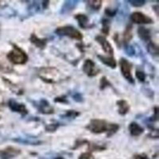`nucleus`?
<instances>
[{"mask_svg":"<svg viewBox=\"0 0 159 159\" xmlns=\"http://www.w3.org/2000/svg\"><path fill=\"white\" fill-rule=\"evenodd\" d=\"M12 50L10 51L7 55V59L15 65H25L28 61L26 52L15 44H12Z\"/></svg>","mask_w":159,"mask_h":159,"instance_id":"nucleus-1","label":"nucleus"},{"mask_svg":"<svg viewBox=\"0 0 159 159\" xmlns=\"http://www.w3.org/2000/svg\"><path fill=\"white\" fill-rule=\"evenodd\" d=\"M38 76L43 80L49 84H53L61 80V72L55 68H42L40 69Z\"/></svg>","mask_w":159,"mask_h":159,"instance_id":"nucleus-2","label":"nucleus"},{"mask_svg":"<svg viewBox=\"0 0 159 159\" xmlns=\"http://www.w3.org/2000/svg\"><path fill=\"white\" fill-rule=\"evenodd\" d=\"M111 123H108L103 119H92L90 123L86 126V129L93 134H101L107 132L109 133Z\"/></svg>","mask_w":159,"mask_h":159,"instance_id":"nucleus-3","label":"nucleus"},{"mask_svg":"<svg viewBox=\"0 0 159 159\" xmlns=\"http://www.w3.org/2000/svg\"><path fill=\"white\" fill-rule=\"evenodd\" d=\"M55 33L59 36H66L72 39L81 41L83 39V34L78 30L72 25H65L57 28Z\"/></svg>","mask_w":159,"mask_h":159,"instance_id":"nucleus-4","label":"nucleus"},{"mask_svg":"<svg viewBox=\"0 0 159 159\" xmlns=\"http://www.w3.org/2000/svg\"><path fill=\"white\" fill-rule=\"evenodd\" d=\"M119 65H120V70H121L122 74L124 76V78L130 84H134V78L131 74L132 65L125 58H121L119 61Z\"/></svg>","mask_w":159,"mask_h":159,"instance_id":"nucleus-5","label":"nucleus"},{"mask_svg":"<svg viewBox=\"0 0 159 159\" xmlns=\"http://www.w3.org/2000/svg\"><path fill=\"white\" fill-rule=\"evenodd\" d=\"M83 71L89 76H95L99 72V69L96 67V65L91 59H87L83 65Z\"/></svg>","mask_w":159,"mask_h":159,"instance_id":"nucleus-6","label":"nucleus"},{"mask_svg":"<svg viewBox=\"0 0 159 159\" xmlns=\"http://www.w3.org/2000/svg\"><path fill=\"white\" fill-rule=\"evenodd\" d=\"M130 20L136 24L154 23V20L142 12H134L130 15Z\"/></svg>","mask_w":159,"mask_h":159,"instance_id":"nucleus-7","label":"nucleus"},{"mask_svg":"<svg viewBox=\"0 0 159 159\" xmlns=\"http://www.w3.org/2000/svg\"><path fill=\"white\" fill-rule=\"evenodd\" d=\"M8 107H10L12 111L17 112V113H20L21 115L24 116V115L28 114V110L25 107V105L23 103H18L17 101L14 100V99H10L8 101Z\"/></svg>","mask_w":159,"mask_h":159,"instance_id":"nucleus-8","label":"nucleus"},{"mask_svg":"<svg viewBox=\"0 0 159 159\" xmlns=\"http://www.w3.org/2000/svg\"><path fill=\"white\" fill-rule=\"evenodd\" d=\"M21 154V150L13 147L0 150V159H11Z\"/></svg>","mask_w":159,"mask_h":159,"instance_id":"nucleus-9","label":"nucleus"},{"mask_svg":"<svg viewBox=\"0 0 159 159\" xmlns=\"http://www.w3.org/2000/svg\"><path fill=\"white\" fill-rule=\"evenodd\" d=\"M95 39H96V41L99 44V45H101L103 51H104L106 53L110 54L111 57L113 56V53H114L113 48H112L111 43L107 41V39H106L105 37H103V35H97Z\"/></svg>","mask_w":159,"mask_h":159,"instance_id":"nucleus-10","label":"nucleus"},{"mask_svg":"<svg viewBox=\"0 0 159 159\" xmlns=\"http://www.w3.org/2000/svg\"><path fill=\"white\" fill-rule=\"evenodd\" d=\"M38 110L41 113L45 115L52 114V113L54 112L53 108L51 107V105L49 104V102H48L47 100H45V99H42V100L38 103Z\"/></svg>","mask_w":159,"mask_h":159,"instance_id":"nucleus-11","label":"nucleus"},{"mask_svg":"<svg viewBox=\"0 0 159 159\" xmlns=\"http://www.w3.org/2000/svg\"><path fill=\"white\" fill-rule=\"evenodd\" d=\"M30 41L31 43H33L36 47L39 48L41 49H43L46 47L47 45V39L46 38H39L36 36V34H32L30 38Z\"/></svg>","mask_w":159,"mask_h":159,"instance_id":"nucleus-12","label":"nucleus"},{"mask_svg":"<svg viewBox=\"0 0 159 159\" xmlns=\"http://www.w3.org/2000/svg\"><path fill=\"white\" fill-rule=\"evenodd\" d=\"M116 104L118 106V112H119V115L125 116V115L128 113L129 110H130V106H129V103L126 100L119 99L116 102Z\"/></svg>","mask_w":159,"mask_h":159,"instance_id":"nucleus-13","label":"nucleus"},{"mask_svg":"<svg viewBox=\"0 0 159 159\" xmlns=\"http://www.w3.org/2000/svg\"><path fill=\"white\" fill-rule=\"evenodd\" d=\"M129 130L132 136H139L144 132V129L135 122H132L129 125Z\"/></svg>","mask_w":159,"mask_h":159,"instance_id":"nucleus-14","label":"nucleus"},{"mask_svg":"<svg viewBox=\"0 0 159 159\" xmlns=\"http://www.w3.org/2000/svg\"><path fill=\"white\" fill-rule=\"evenodd\" d=\"M75 18L77 20L78 24L82 29H87L89 27V18L87 15L83 14H78L75 15Z\"/></svg>","mask_w":159,"mask_h":159,"instance_id":"nucleus-15","label":"nucleus"},{"mask_svg":"<svg viewBox=\"0 0 159 159\" xmlns=\"http://www.w3.org/2000/svg\"><path fill=\"white\" fill-rule=\"evenodd\" d=\"M98 58L100 60V61L103 62L105 65H107L111 69L116 68V61L113 57H105L102 55H98Z\"/></svg>","mask_w":159,"mask_h":159,"instance_id":"nucleus-16","label":"nucleus"},{"mask_svg":"<svg viewBox=\"0 0 159 159\" xmlns=\"http://www.w3.org/2000/svg\"><path fill=\"white\" fill-rule=\"evenodd\" d=\"M139 37L144 42H149L150 39V31L144 26H140L138 29Z\"/></svg>","mask_w":159,"mask_h":159,"instance_id":"nucleus-17","label":"nucleus"},{"mask_svg":"<svg viewBox=\"0 0 159 159\" xmlns=\"http://www.w3.org/2000/svg\"><path fill=\"white\" fill-rule=\"evenodd\" d=\"M133 38V32H132V25L128 24L126 27L124 33H123V42L125 45L129 43L130 40Z\"/></svg>","mask_w":159,"mask_h":159,"instance_id":"nucleus-18","label":"nucleus"},{"mask_svg":"<svg viewBox=\"0 0 159 159\" xmlns=\"http://www.w3.org/2000/svg\"><path fill=\"white\" fill-rule=\"evenodd\" d=\"M147 49H148V52L151 53L152 55H154V56L158 55V47L154 42H149L148 45H147Z\"/></svg>","mask_w":159,"mask_h":159,"instance_id":"nucleus-19","label":"nucleus"},{"mask_svg":"<svg viewBox=\"0 0 159 159\" xmlns=\"http://www.w3.org/2000/svg\"><path fill=\"white\" fill-rule=\"evenodd\" d=\"M102 25H103V28H102V33L104 35H108L109 32H110V21L108 19L103 18L102 20Z\"/></svg>","mask_w":159,"mask_h":159,"instance_id":"nucleus-20","label":"nucleus"},{"mask_svg":"<svg viewBox=\"0 0 159 159\" xmlns=\"http://www.w3.org/2000/svg\"><path fill=\"white\" fill-rule=\"evenodd\" d=\"M112 85L110 82L108 81V80L107 79L106 76H103L100 80V84H99V89L100 90H104L106 88L111 87Z\"/></svg>","mask_w":159,"mask_h":159,"instance_id":"nucleus-21","label":"nucleus"},{"mask_svg":"<svg viewBox=\"0 0 159 159\" xmlns=\"http://www.w3.org/2000/svg\"><path fill=\"white\" fill-rule=\"evenodd\" d=\"M89 6L95 11H98L100 9L102 6V1L100 0H96V1H89Z\"/></svg>","mask_w":159,"mask_h":159,"instance_id":"nucleus-22","label":"nucleus"},{"mask_svg":"<svg viewBox=\"0 0 159 159\" xmlns=\"http://www.w3.org/2000/svg\"><path fill=\"white\" fill-rule=\"evenodd\" d=\"M80 115V113L76 111H67L66 113H65V116H63L64 117H66V118H72V119H75V118L77 117L78 116Z\"/></svg>","mask_w":159,"mask_h":159,"instance_id":"nucleus-23","label":"nucleus"},{"mask_svg":"<svg viewBox=\"0 0 159 159\" xmlns=\"http://www.w3.org/2000/svg\"><path fill=\"white\" fill-rule=\"evenodd\" d=\"M128 2H130V5L133 6V7H142L145 4V1L143 0H129Z\"/></svg>","mask_w":159,"mask_h":159,"instance_id":"nucleus-24","label":"nucleus"},{"mask_svg":"<svg viewBox=\"0 0 159 159\" xmlns=\"http://www.w3.org/2000/svg\"><path fill=\"white\" fill-rule=\"evenodd\" d=\"M135 76L137 77V79L139 80L140 82H144L145 80H146V74L144 72H142V71L137 70L135 72Z\"/></svg>","mask_w":159,"mask_h":159,"instance_id":"nucleus-25","label":"nucleus"},{"mask_svg":"<svg viewBox=\"0 0 159 159\" xmlns=\"http://www.w3.org/2000/svg\"><path fill=\"white\" fill-rule=\"evenodd\" d=\"M55 103H69V101H68V99L66 97V96H58V97H56L54 99Z\"/></svg>","mask_w":159,"mask_h":159,"instance_id":"nucleus-26","label":"nucleus"},{"mask_svg":"<svg viewBox=\"0 0 159 159\" xmlns=\"http://www.w3.org/2000/svg\"><path fill=\"white\" fill-rule=\"evenodd\" d=\"M59 127V124L58 123H51V124L46 126V130L48 132H53L57 130Z\"/></svg>","mask_w":159,"mask_h":159,"instance_id":"nucleus-27","label":"nucleus"},{"mask_svg":"<svg viewBox=\"0 0 159 159\" xmlns=\"http://www.w3.org/2000/svg\"><path fill=\"white\" fill-rule=\"evenodd\" d=\"M78 159H95L94 156L91 154L90 152H86L80 154Z\"/></svg>","mask_w":159,"mask_h":159,"instance_id":"nucleus-28","label":"nucleus"},{"mask_svg":"<svg viewBox=\"0 0 159 159\" xmlns=\"http://www.w3.org/2000/svg\"><path fill=\"white\" fill-rule=\"evenodd\" d=\"M116 14V10L115 9H110V8H106L105 10V15L109 17L115 16Z\"/></svg>","mask_w":159,"mask_h":159,"instance_id":"nucleus-29","label":"nucleus"},{"mask_svg":"<svg viewBox=\"0 0 159 159\" xmlns=\"http://www.w3.org/2000/svg\"><path fill=\"white\" fill-rule=\"evenodd\" d=\"M0 71H1V72H12L13 69H11L9 66H5V65H2V64H0Z\"/></svg>","mask_w":159,"mask_h":159,"instance_id":"nucleus-30","label":"nucleus"},{"mask_svg":"<svg viewBox=\"0 0 159 159\" xmlns=\"http://www.w3.org/2000/svg\"><path fill=\"white\" fill-rule=\"evenodd\" d=\"M133 159H150L145 154H136L133 156Z\"/></svg>","mask_w":159,"mask_h":159,"instance_id":"nucleus-31","label":"nucleus"},{"mask_svg":"<svg viewBox=\"0 0 159 159\" xmlns=\"http://www.w3.org/2000/svg\"><path fill=\"white\" fill-rule=\"evenodd\" d=\"M73 99H74V100H76V101H82V100H83L81 95L79 94V93H76L75 96H73Z\"/></svg>","mask_w":159,"mask_h":159,"instance_id":"nucleus-32","label":"nucleus"},{"mask_svg":"<svg viewBox=\"0 0 159 159\" xmlns=\"http://www.w3.org/2000/svg\"><path fill=\"white\" fill-rule=\"evenodd\" d=\"M49 1H45V2H43V8L44 9H46L47 7L49 6Z\"/></svg>","mask_w":159,"mask_h":159,"instance_id":"nucleus-33","label":"nucleus"},{"mask_svg":"<svg viewBox=\"0 0 159 159\" xmlns=\"http://www.w3.org/2000/svg\"><path fill=\"white\" fill-rule=\"evenodd\" d=\"M153 8H154V9H155L154 10V11H155L156 12V15H158V13H157V8H158V6H154V7H153Z\"/></svg>","mask_w":159,"mask_h":159,"instance_id":"nucleus-34","label":"nucleus"},{"mask_svg":"<svg viewBox=\"0 0 159 159\" xmlns=\"http://www.w3.org/2000/svg\"><path fill=\"white\" fill-rule=\"evenodd\" d=\"M55 159H65V158H64V157H56Z\"/></svg>","mask_w":159,"mask_h":159,"instance_id":"nucleus-35","label":"nucleus"}]
</instances>
